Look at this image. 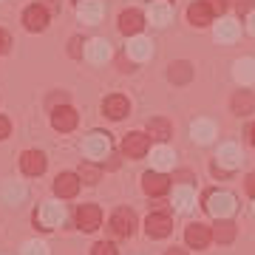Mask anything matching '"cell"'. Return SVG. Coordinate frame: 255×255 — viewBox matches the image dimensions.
Segmentation results:
<instances>
[{
  "instance_id": "cell-1",
  "label": "cell",
  "mask_w": 255,
  "mask_h": 255,
  "mask_svg": "<svg viewBox=\"0 0 255 255\" xmlns=\"http://www.w3.org/2000/svg\"><path fill=\"white\" fill-rule=\"evenodd\" d=\"M204 207H207L210 216H216V219H227L236 213V196L227 190H210L207 199H204Z\"/></svg>"
},
{
  "instance_id": "cell-2",
  "label": "cell",
  "mask_w": 255,
  "mask_h": 255,
  "mask_svg": "<svg viewBox=\"0 0 255 255\" xmlns=\"http://www.w3.org/2000/svg\"><path fill=\"white\" fill-rule=\"evenodd\" d=\"M136 230V216H133V210L128 207H119L114 216H111V233L119 238H128L130 233Z\"/></svg>"
},
{
  "instance_id": "cell-3",
  "label": "cell",
  "mask_w": 255,
  "mask_h": 255,
  "mask_svg": "<svg viewBox=\"0 0 255 255\" xmlns=\"http://www.w3.org/2000/svg\"><path fill=\"white\" fill-rule=\"evenodd\" d=\"M122 150H125V156H130V159H142V156L150 150V136L133 130V133H128V136L122 139Z\"/></svg>"
},
{
  "instance_id": "cell-4",
  "label": "cell",
  "mask_w": 255,
  "mask_h": 255,
  "mask_svg": "<svg viewBox=\"0 0 255 255\" xmlns=\"http://www.w3.org/2000/svg\"><path fill=\"white\" fill-rule=\"evenodd\" d=\"M100 224H102V210L97 204H80V210H77V227L85 230V233H94Z\"/></svg>"
},
{
  "instance_id": "cell-5",
  "label": "cell",
  "mask_w": 255,
  "mask_h": 255,
  "mask_svg": "<svg viewBox=\"0 0 255 255\" xmlns=\"http://www.w3.org/2000/svg\"><path fill=\"white\" fill-rule=\"evenodd\" d=\"M145 230L150 238H164L170 236V230H173V221H170V216L167 213H150L145 221Z\"/></svg>"
},
{
  "instance_id": "cell-6",
  "label": "cell",
  "mask_w": 255,
  "mask_h": 255,
  "mask_svg": "<svg viewBox=\"0 0 255 255\" xmlns=\"http://www.w3.org/2000/svg\"><path fill=\"white\" fill-rule=\"evenodd\" d=\"M184 241L193 247V250H204V247L213 241V230L207 227V224H190V227L184 230Z\"/></svg>"
},
{
  "instance_id": "cell-7",
  "label": "cell",
  "mask_w": 255,
  "mask_h": 255,
  "mask_svg": "<svg viewBox=\"0 0 255 255\" xmlns=\"http://www.w3.org/2000/svg\"><path fill=\"white\" fill-rule=\"evenodd\" d=\"M23 26L28 28V31H43V28L48 26V9L46 6H28L26 11H23Z\"/></svg>"
},
{
  "instance_id": "cell-8",
  "label": "cell",
  "mask_w": 255,
  "mask_h": 255,
  "mask_svg": "<svg viewBox=\"0 0 255 255\" xmlns=\"http://www.w3.org/2000/svg\"><path fill=\"white\" fill-rule=\"evenodd\" d=\"M142 187H145L147 196H164V193L170 190V179L159 170H150V173L142 176Z\"/></svg>"
},
{
  "instance_id": "cell-9",
  "label": "cell",
  "mask_w": 255,
  "mask_h": 255,
  "mask_svg": "<svg viewBox=\"0 0 255 255\" xmlns=\"http://www.w3.org/2000/svg\"><path fill=\"white\" fill-rule=\"evenodd\" d=\"M145 28V14L139 9H128L119 14V31L122 34H139Z\"/></svg>"
},
{
  "instance_id": "cell-10",
  "label": "cell",
  "mask_w": 255,
  "mask_h": 255,
  "mask_svg": "<svg viewBox=\"0 0 255 255\" xmlns=\"http://www.w3.org/2000/svg\"><path fill=\"white\" fill-rule=\"evenodd\" d=\"M54 193L60 199H74L80 193V176L77 173H60L54 179Z\"/></svg>"
},
{
  "instance_id": "cell-11",
  "label": "cell",
  "mask_w": 255,
  "mask_h": 255,
  "mask_svg": "<svg viewBox=\"0 0 255 255\" xmlns=\"http://www.w3.org/2000/svg\"><path fill=\"white\" fill-rule=\"evenodd\" d=\"M51 125L57 128V130H74L77 128V111L71 108V105H60V108L51 111Z\"/></svg>"
},
{
  "instance_id": "cell-12",
  "label": "cell",
  "mask_w": 255,
  "mask_h": 255,
  "mask_svg": "<svg viewBox=\"0 0 255 255\" xmlns=\"http://www.w3.org/2000/svg\"><path fill=\"white\" fill-rule=\"evenodd\" d=\"M20 167H23L26 176H40L46 170V156L40 153V150H26V153L20 156Z\"/></svg>"
},
{
  "instance_id": "cell-13",
  "label": "cell",
  "mask_w": 255,
  "mask_h": 255,
  "mask_svg": "<svg viewBox=\"0 0 255 255\" xmlns=\"http://www.w3.org/2000/svg\"><path fill=\"white\" fill-rule=\"evenodd\" d=\"M128 100L125 97H119V94H111V97H105V102H102V111H105V117L111 119H122L128 114Z\"/></svg>"
},
{
  "instance_id": "cell-14",
  "label": "cell",
  "mask_w": 255,
  "mask_h": 255,
  "mask_svg": "<svg viewBox=\"0 0 255 255\" xmlns=\"http://www.w3.org/2000/svg\"><path fill=\"white\" fill-rule=\"evenodd\" d=\"M34 219L40 221V227H43V230H51L54 224H60V221H63V207H60V204H46V207L40 210Z\"/></svg>"
},
{
  "instance_id": "cell-15",
  "label": "cell",
  "mask_w": 255,
  "mask_h": 255,
  "mask_svg": "<svg viewBox=\"0 0 255 255\" xmlns=\"http://www.w3.org/2000/svg\"><path fill=\"white\" fill-rule=\"evenodd\" d=\"M108 147H111L108 133H91L88 142H85V153L91 156V159H100V156L108 153Z\"/></svg>"
},
{
  "instance_id": "cell-16",
  "label": "cell",
  "mask_w": 255,
  "mask_h": 255,
  "mask_svg": "<svg viewBox=\"0 0 255 255\" xmlns=\"http://www.w3.org/2000/svg\"><path fill=\"white\" fill-rule=\"evenodd\" d=\"M187 20H190L193 26H207L210 20H213V11L204 0H196L190 9H187Z\"/></svg>"
},
{
  "instance_id": "cell-17",
  "label": "cell",
  "mask_w": 255,
  "mask_h": 255,
  "mask_svg": "<svg viewBox=\"0 0 255 255\" xmlns=\"http://www.w3.org/2000/svg\"><path fill=\"white\" fill-rule=\"evenodd\" d=\"M170 133H173V125H170L164 117H156V119H150V122H147V136L156 139V142H164Z\"/></svg>"
},
{
  "instance_id": "cell-18",
  "label": "cell",
  "mask_w": 255,
  "mask_h": 255,
  "mask_svg": "<svg viewBox=\"0 0 255 255\" xmlns=\"http://www.w3.org/2000/svg\"><path fill=\"white\" fill-rule=\"evenodd\" d=\"M167 77H170V82H176V85H187V82L193 80V65L187 63V60H179V63L170 65Z\"/></svg>"
},
{
  "instance_id": "cell-19",
  "label": "cell",
  "mask_w": 255,
  "mask_h": 255,
  "mask_svg": "<svg viewBox=\"0 0 255 255\" xmlns=\"http://www.w3.org/2000/svg\"><path fill=\"white\" fill-rule=\"evenodd\" d=\"M193 139H199L201 145H207V142H213V136H216V125L213 122H207V119H196L190 128Z\"/></svg>"
},
{
  "instance_id": "cell-20",
  "label": "cell",
  "mask_w": 255,
  "mask_h": 255,
  "mask_svg": "<svg viewBox=\"0 0 255 255\" xmlns=\"http://www.w3.org/2000/svg\"><path fill=\"white\" fill-rule=\"evenodd\" d=\"M219 164H224V170H233L241 164V147L236 145H221L219 150Z\"/></svg>"
},
{
  "instance_id": "cell-21",
  "label": "cell",
  "mask_w": 255,
  "mask_h": 255,
  "mask_svg": "<svg viewBox=\"0 0 255 255\" xmlns=\"http://www.w3.org/2000/svg\"><path fill=\"white\" fill-rule=\"evenodd\" d=\"M213 238H216L219 244H233V238H236V224L230 219H219V224L213 230Z\"/></svg>"
},
{
  "instance_id": "cell-22",
  "label": "cell",
  "mask_w": 255,
  "mask_h": 255,
  "mask_svg": "<svg viewBox=\"0 0 255 255\" xmlns=\"http://www.w3.org/2000/svg\"><path fill=\"white\" fill-rule=\"evenodd\" d=\"M230 105H233V114H238V117H247V114H253V97H250V94L247 91H238L236 97H233V102H230Z\"/></svg>"
},
{
  "instance_id": "cell-23",
  "label": "cell",
  "mask_w": 255,
  "mask_h": 255,
  "mask_svg": "<svg viewBox=\"0 0 255 255\" xmlns=\"http://www.w3.org/2000/svg\"><path fill=\"white\" fill-rule=\"evenodd\" d=\"M236 37H238V23L236 20H221L219 28H216V40L230 43V40H236Z\"/></svg>"
},
{
  "instance_id": "cell-24",
  "label": "cell",
  "mask_w": 255,
  "mask_h": 255,
  "mask_svg": "<svg viewBox=\"0 0 255 255\" xmlns=\"http://www.w3.org/2000/svg\"><path fill=\"white\" fill-rule=\"evenodd\" d=\"M173 14V6L170 3H150V17H153L156 26H164Z\"/></svg>"
},
{
  "instance_id": "cell-25",
  "label": "cell",
  "mask_w": 255,
  "mask_h": 255,
  "mask_svg": "<svg viewBox=\"0 0 255 255\" xmlns=\"http://www.w3.org/2000/svg\"><path fill=\"white\" fill-rule=\"evenodd\" d=\"M100 176H102V170L97 167V164H91V162H82L80 164V182L97 184V182H100Z\"/></svg>"
},
{
  "instance_id": "cell-26",
  "label": "cell",
  "mask_w": 255,
  "mask_h": 255,
  "mask_svg": "<svg viewBox=\"0 0 255 255\" xmlns=\"http://www.w3.org/2000/svg\"><path fill=\"white\" fill-rule=\"evenodd\" d=\"M236 77L241 82H253L255 80V60H241V63H236Z\"/></svg>"
},
{
  "instance_id": "cell-27",
  "label": "cell",
  "mask_w": 255,
  "mask_h": 255,
  "mask_svg": "<svg viewBox=\"0 0 255 255\" xmlns=\"http://www.w3.org/2000/svg\"><path fill=\"white\" fill-rule=\"evenodd\" d=\"M173 201H176V207H179V210H184V213H187V210L196 204V196H193V190L182 187V190H176V199Z\"/></svg>"
},
{
  "instance_id": "cell-28",
  "label": "cell",
  "mask_w": 255,
  "mask_h": 255,
  "mask_svg": "<svg viewBox=\"0 0 255 255\" xmlns=\"http://www.w3.org/2000/svg\"><path fill=\"white\" fill-rule=\"evenodd\" d=\"M128 51H130L133 60H145V57H150V43H147V40H133V43L128 46Z\"/></svg>"
},
{
  "instance_id": "cell-29",
  "label": "cell",
  "mask_w": 255,
  "mask_h": 255,
  "mask_svg": "<svg viewBox=\"0 0 255 255\" xmlns=\"http://www.w3.org/2000/svg\"><path fill=\"white\" fill-rule=\"evenodd\" d=\"M88 57H91L94 63H102V60L108 57V43H102V40H94L91 48H88Z\"/></svg>"
},
{
  "instance_id": "cell-30",
  "label": "cell",
  "mask_w": 255,
  "mask_h": 255,
  "mask_svg": "<svg viewBox=\"0 0 255 255\" xmlns=\"http://www.w3.org/2000/svg\"><path fill=\"white\" fill-rule=\"evenodd\" d=\"M153 164L156 167H167V164H173V153L167 150V147H159V150H153Z\"/></svg>"
},
{
  "instance_id": "cell-31",
  "label": "cell",
  "mask_w": 255,
  "mask_h": 255,
  "mask_svg": "<svg viewBox=\"0 0 255 255\" xmlns=\"http://www.w3.org/2000/svg\"><path fill=\"white\" fill-rule=\"evenodd\" d=\"M80 14H85L88 20H97L100 17V3H97V0H85L80 6Z\"/></svg>"
},
{
  "instance_id": "cell-32",
  "label": "cell",
  "mask_w": 255,
  "mask_h": 255,
  "mask_svg": "<svg viewBox=\"0 0 255 255\" xmlns=\"http://www.w3.org/2000/svg\"><path fill=\"white\" fill-rule=\"evenodd\" d=\"M91 255H117V247L111 244V241H97L91 250Z\"/></svg>"
},
{
  "instance_id": "cell-33",
  "label": "cell",
  "mask_w": 255,
  "mask_h": 255,
  "mask_svg": "<svg viewBox=\"0 0 255 255\" xmlns=\"http://www.w3.org/2000/svg\"><path fill=\"white\" fill-rule=\"evenodd\" d=\"M23 255H48V250H46V244H26Z\"/></svg>"
},
{
  "instance_id": "cell-34",
  "label": "cell",
  "mask_w": 255,
  "mask_h": 255,
  "mask_svg": "<svg viewBox=\"0 0 255 255\" xmlns=\"http://www.w3.org/2000/svg\"><path fill=\"white\" fill-rule=\"evenodd\" d=\"M82 40H80V37H71V43H68V54H71V57H80L82 54Z\"/></svg>"
},
{
  "instance_id": "cell-35",
  "label": "cell",
  "mask_w": 255,
  "mask_h": 255,
  "mask_svg": "<svg viewBox=\"0 0 255 255\" xmlns=\"http://www.w3.org/2000/svg\"><path fill=\"white\" fill-rule=\"evenodd\" d=\"M204 3H207V6H210V11H213V14H216V11H219V14H221V11H224V6H227L224 0H204Z\"/></svg>"
},
{
  "instance_id": "cell-36",
  "label": "cell",
  "mask_w": 255,
  "mask_h": 255,
  "mask_svg": "<svg viewBox=\"0 0 255 255\" xmlns=\"http://www.w3.org/2000/svg\"><path fill=\"white\" fill-rule=\"evenodd\" d=\"M9 130H11V122H9L6 117H0V139L9 136Z\"/></svg>"
},
{
  "instance_id": "cell-37",
  "label": "cell",
  "mask_w": 255,
  "mask_h": 255,
  "mask_svg": "<svg viewBox=\"0 0 255 255\" xmlns=\"http://www.w3.org/2000/svg\"><path fill=\"white\" fill-rule=\"evenodd\" d=\"M9 46H11L9 34H6V31H3V28H0V54H3V51H9Z\"/></svg>"
},
{
  "instance_id": "cell-38",
  "label": "cell",
  "mask_w": 255,
  "mask_h": 255,
  "mask_svg": "<svg viewBox=\"0 0 255 255\" xmlns=\"http://www.w3.org/2000/svg\"><path fill=\"white\" fill-rule=\"evenodd\" d=\"M244 187H247V193H250V196L255 199V173L247 176V184H244Z\"/></svg>"
},
{
  "instance_id": "cell-39",
  "label": "cell",
  "mask_w": 255,
  "mask_h": 255,
  "mask_svg": "<svg viewBox=\"0 0 255 255\" xmlns=\"http://www.w3.org/2000/svg\"><path fill=\"white\" fill-rule=\"evenodd\" d=\"M57 102L65 105V94H51V97H48V105H57Z\"/></svg>"
},
{
  "instance_id": "cell-40",
  "label": "cell",
  "mask_w": 255,
  "mask_h": 255,
  "mask_svg": "<svg viewBox=\"0 0 255 255\" xmlns=\"http://www.w3.org/2000/svg\"><path fill=\"white\" fill-rule=\"evenodd\" d=\"M173 179H179V182H193V176L187 173V170H184V173H173ZM173 179H170V182H173Z\"/></svg>"
},
{
  "instance_id": "cell-41",
  "label": "cell",
  "mask_w": 255,
  "mask_h": 255,
  "mask_svg": "<svg viewBox=\"0 0 255 255\" xmlns=\"http://www.w3.org/2000/svg\"><path fill=\"white\" fill-rule=\"evenodd\" d=\"M164 255H187V253H184V250H179V247H173V250H167Z\"/></svg>"
},
{
  "instance_id": "cell-42",
  "label": "cell",
  "mask_w": 255,
  "mask_h": 255,
  "mask_svg": "<svg viewBox=\"0 0 255 255\" xmlns=\"http://www.w3.org/2000/svg\"><path fill=\"white\" fill-rule=\"evenodd\" d=\"M250 31H253V34H255V11H253V14H250Z\"/></svg>"
},
{
  "instance_id": "cell-43",
  "label": "cell",
  "mask_w": 255,
  "mask_h": 255,
  "mask_svg": "<svg viewBox=\"0 0 255 255\" xmlns=\"http://www.w3.org/2000/svg\"><path fill=\"white\" fill-rule=\"evenodd\" d=\"M250 142H253V145H255V122H253V125H250Z\"/></svg>"
},
{
  "instance_id": "cell-44",
  "label": "cell",
  "mask_w": 255,
  "mask_h": 255,
  "mask_svg": "<svg viewBox=\"0 0 255 255\" xmlns=\"http://www.w3.org/2000/svg\"><path fill=\"white\" fill-rule=\"evenodd\" d=\"M150 3H170V0H150Z\"/></svg>"
}]
</instances>
